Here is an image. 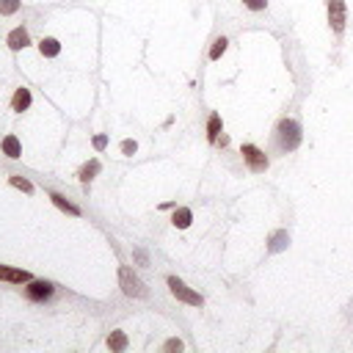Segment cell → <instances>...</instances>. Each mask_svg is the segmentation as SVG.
I'll return each mask as SVG.
<instances>
[{
	"instance_id": "1",
	"label": "cell",
	"mask_w": 353,
	"mask_h": 353,
	"mask_svg": "<svg viewBox=\"0 0 353 353\" xmlns=\"http://www.w3.org/2000/svg\"><path fill=\"white\" fill-rule=\"evenodd\" d=\"M276 135H279V146H281V149H295V146L301 144V127H298V121H295V119L279 121Z\"/></svg>"
},
{
	"instance_id": "2",
	"label": "cell",
	"mask_w": 353,
	"mask_h": 353,
	"mask_svg": "<svg viewBox=\"0 0 353 353\" xmlns=\"http://www.w3.org/2000/svg\"><path fill=\"white\" fill-rule=\"evenodd\" d=\"M119 284H121V290H124V295H130V298H146L144 281L138 279L130 268H119Z\"/></svg>"
},
{
	"instance_id": "3",
	"label": "cell",
	"mask_w": 353,
	"mask_h": 353,
	"mask_svg": "<svg viewBox=\"0 0 353 353\" xmlns=\"http://www.w3.org/2000/svg\"><path fill=\"white\" fill-rule=\"evenodd\" d=\"M168 290H171V295H174V298L185 301V304H191V306H202V295H199V293H193V290L188 287L185 281H180L177 276H168Z\"/></svg>"
},
{
	"instance_id": "4",
	"label": "cell",
	"mask_w": 353,
	"mask_h": 353,
	"mask_svg": "<svg viewBox=\"0 0 353 353\" xmlns=\"http://www.w3.org/2000/svg\"><path fill=\"white\" fill-rule=\"evenodd\" d=\"M240 155H243V160L248 163V168H251V171L259 174V171H265V168H268V157H265V152L257 149L254 144H243Z\"/></svg>"
},
{
	"instance_id": "5",
	"label": "cell",
	"mask_w": 353,
	"mask_h": 353,
	"mask_svg": "<svg viewBox=\"0 0 353 353\" xmlns=\"http://www.w3.org/2000/svg\"><path fill=\"white\" fill-rule=\"evenodd\" d=\"M329 22L334 33L345 30V0H329Z\"/></svg>"
},
{
	"instance_id": "6",
	"label": "cell",
	"mask_w": 353,
	"mask_h": 353,
	"mask_svg": "<svg viewBox=\"0 0 353 353\" xmlns=\"http://www.w3.org/2000/svg\"><path fill=\"white\" fill-rule=\"evenodd\" d=\"M25 295H28L30 301H44V298L53 295V284H50V281H28Z\"/></svg>"
},
{
	"instance_id": "7",
	"label": "cell",
	"mask_w": 353,
	"mask_h": 353,
	"mask_svg": "<svg viewBox=\"0 0 353 353\" xmlns=\"http://www.w3.org/2000/svg\"><path fill=\"white\" fill-rule=\"evenodd\" d=\"M30 44V36H28V30L25 28H14L11 33H8V47L11 50H22Z\"/></svg>"
},
{
	"instance_id": "8",
	"label": "cell",
	"mask_w": 353,
	"mask_h": 353,
	"mask_svg": "<svg viewBox=\"0 0 353 353\" xmlns=\"http://www.w3.org/2000/svg\"><path fill=\"white\" fill-rule=\"evenodd\" d=\"M0 279H3V281H17V284H22V281H30V273H25V270H14V268H6V265H0Z\"/></svg>"
},
{
	"instance_id": "9",
	"label": "cell",
	"mask_w": 353,
	"mask_h": 353,
	"mask_svg": "<svg viewBox=\"0 0 353 353\" xmlns=\"http://www.w3.org/2000/svg\"><path fill=\"white\" fill-rule=\"evenodd\" d=\"M11 108L17 111V114H22V111L30 108V91H28V89H17V91H14Z\"/></svg>"
},
{
	"instance_id": "10",
	"label": "cell",
	"mask_w": 353,
	"mask_h": 353,
	"mask_svg": "<svg viewBox=\"0 0 353 353\" xmlns=\"http://www.w3.org/2000/svg\"><path fill=\"white\" fill-rule=\"evenodd\" d=\"M171 221H174V227H177V229H188V227H191V221H193V213L188 207H180V210H174Z\"/></svg>"
},
{
	"instance_id": "11",
	"label": "cell",
	"mask_w": 353,
	"mask_h": 353,
	"mask_svg": "<svg viewBox=\"0 0 353 353\" xmlns=\"http://www.w3.org/2000/svg\"><path fill=\"white\" fill-rule=\"evenodd\" d=\"M3 152H6L8 157H19V155H22L19 138H17V135H6V138H3Z\"/></svg>"
},
{
	"instance_id": "12",
	"label": "cell",
	"mask_w": 353,
	"mask_h": 353,
	"mask_svg": "<svg viewBox=\"0 0 353 353\" xmlns=\"http://www.w3.org/2000/svg\"><path fill=\"white\" fill-rule=\"evenodd\" d=\"M108 348H111V351H116V353L124 351V348H127V334H124V331H111Z\"/></svg>"
},
{
	"instance_id": "13",
	"label": "cell",
	"mask_w": 353,
	"mask_h": 353,
	"mask_svg": "<svg viewBox=\"0 0 353 353\" xmlns=\"http://www.w3.org/2000/svg\"><path fill=\"white\" fill-rule=\"evenodd\" d=\"M39 50H42V55H47V58H55V55L61 53V44H58V39H42V42H39Z\"/></svg>"
},
{
	"instance_id": "14",
	"label": "cell",
	"mask_w": 353,
	"mask_h": 353,
	"mask_svg": "<svg viewBox=\"0 0 353 353\" xmlns=\"http://www.w3.org/2000/svg\"><path fill=\"white\" fill-rule=\"evenodd\" d=\"M50 199H53V204L55 207H61V210H66V213H69V216H80V210L75 207L72 202H66L64 196H61V193H50Z\"/></svg>"
},
{
	"instance_id": "15",
	"label": "cell",
	"mask_w": 353,
	"mask_h": 353,
	"mask_svg": "<svg viewBox=\"0 0 353 353\" xmlns=\"http://www.w3.org/2000/svg\"><path fill=\"white\" fill-rule=\"evenodd\" d=\"M100 160H91V163H86V166L83 168H80V180H83V182H91V180H94V177H97V174H100Z\"/></svg>"
},
{
	"instance_id": "16",
	"label": "cell",
	"mask_w": 353,
	"mask_h": 353,
	"mask_svg": "<svg viewBox=\"0 0 353 353\" xmlns=\"http://www.w3.org/2000/svg\"><path fill=\"white\" fill-rule=\"evenodd\" d=\"M218 132H221V116L213 114V116H210V121H207V138H210V141H218Z\"/></svg>"
},
{
	"instance_id": "17",
	"label": "cell",
	"mask_w": 353,
	"mask_h": 353,
	"mask_svg": "<svg viewBox=\"0 0 353 353\" xmlns=\"http://www.w3.org/2000/svg\"><path fill=\"white\" fill-rule=\"evenodd\" d=\"M227 44H229L227 39H224V36H218L216 42H213V50H210V58H213V61H218L224 53H227Z\"/></svg>"
},
{
	"instance_id": "18",
	"label": "cell",
	"mask_w": 353,
	"mask_h": 353,
	"mask_svg": "<svg viewBox=\"0 0 353 353\" xmlns=\"http://www.w3.org/2000/svg\"><path fill=\"white\" fill-rule=\"evenodd\" d=\"M287 243H290L287 232H276L273 237H270V251H281V248H284Z\"/></svg>"
},
{
	"instance_id": "19",
	"label": "cell",
	"mask_w": 353,
	"mask_h": 353,
	"mask_svg": "<svg viewBox=\"0 0 353 353\" xmlns=\"http://www.w3.org/2000/svg\"><path fill=\"white\" fill-rule=\"evenodd\" d=\"M19 8V0H0V14H14Z\"/></svg>"
},
{
	"instance_id": "20",
	"label": "cell",
	"mask_w": 353,
	"mask_h": 353,
	"mask_svg": "<svg viewBox=\"0 0 353 353\" xmlns=\"http://www.w3.org/2000/svg\"><path fill=\"white\" fill-rule=\"evenodd\" d=\"M135 149H138V144H135V141H130V138H127V141H121V155L132 157V155H135Z\"/></svg>"
},
{
	"instance_id": "21",
	"label": "cell",
	"mask_w": 353,
	"mask_h": 353,
	"mask_svg": "<svg viewBox=\"0 0 353 353\" xmlns=\"http://www.w3.org/2000/svg\"><path fill=\"white\" fill-rule=\"evenodd\" d=\"M245 8H251V11H262L265 6H268V0H243Z\"/></svg>"
},
{
	"instance_id": "22",
	"label": "cell",
	"mask_w": 353,
	"mask_h": 353,
	"mask_svg": "<svg viewBox=\"0 0 353 353\" xmlns=\"http://www.w3.org/2000/svg\"><path fill=\"white\" fill-rule=\"evenodd\" d=\"M11 185H17V188H22L25 193H30L33 191V185H30L28 180H22V177H11Z\"/></svg>"
},
{
	"instance_id": "23",
	"label": "cell",
	"mask_w": 353,
	"mask_h": 353,
	"mask_svg": "<svg viewBox=\"0 0 353 353\" xmlns=\"http://www.w3.org/2000/svg\"><path fill=\"white\" fill-rule=\"evenodd\" d=\"M163 351H182V340H168L163 345Z\"/></svg>"
},
{
	"instance_id": "24",
	"label": "cell",
	"mask_w": 353,
	"mask_h": 353,
	"mask_svg": "<svg viewBox=\"0 0 353 353\" xmlns=\"http://www.w3.org/2000/svg\"><path fill=\"white\" fill-rule=\"evenodd\" d=\"M108 146V135H94V149H105Z\"/></svg>"
},
{
	"instance_id": "25",
	"label": "cell",
	"mask_w": 353,
	"mask_h": 353,
	"mask_svg": "<svg viewBox=\"0 0 353 353\" xmlns=\"http://www.w3.org/2000/svg\"><path fill=\"white\" fill-rule=\"evenodd\" d=\"M135 257H138V262H141V265H146V259H149L144 248H135Z\"/></svg>"
}]
</instances>
